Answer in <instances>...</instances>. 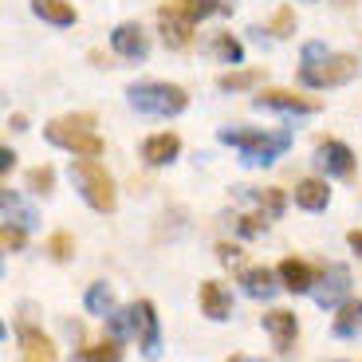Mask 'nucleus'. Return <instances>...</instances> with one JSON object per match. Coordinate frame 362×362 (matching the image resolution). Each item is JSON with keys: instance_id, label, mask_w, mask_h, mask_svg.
<instances>
[{"instance_id": "nucleus-1", "label": "nucleus", "mask_w": 362, "mask_h": 362, "mask_svg": "<svg viewBox=\"0 0 362 362\" xmlns=\"http://www.w3.org/2000/svg\"><path fill=\"white\" fill-rule=\"evenodd\" d=\"M95 115H67V118H55L47 127V138L59 146H67L75 158H99L103 154V138L95 134Z\"/></svg>"}, {"instance_id": "nucleus-2", "label": "nucleus", "mask_w": 362, "mask_h": 362, "mask_svg": "<svg viewBox=\"0 0 362 362\" xmlns=\"http://www.w3.org/2000/svg\"><path fill=\"white\" fill-rule=\"evenodd\" d=\"M75 181H79L83 197H87L90 209H99V213H110L115 209V181H110V173L103 170L95 158H79V162L71 165Z\"/></svg>"}, {"instance_id": "nucleus-3", "label": "nucleus", "mask_w": 362, "mask_h": 362, "mask_svg": "<svg viewBox=\"0 0 362 362\" xmlns=\"http://www.w3.org/2000/svg\"><path fill=\"white\" fill-rule=\"evenodd\" d=\"M130 103L138 110H154V115H177V110H185L189 95L177 83H142L130 90Z\"/></svg>"}, {"instance_id": "nucleus-4", "label": "nucleus", "mask_w": 362, "mask_h": 362, "mask_svg": "<svg viewBox=\"0 0 362 362\" xmlns=\"http://www.w3.org/2000/svg\"><path fill=\"white\" fill-rule=\"evenodd\" d=\"M354 71H358V59L343 52V55L323 59V64H311L308 71H303V79H308L311 87H339V83H351Z\"/></svg>"}, {"instance_id": "nucleus-5", "label": "nucleus", "mask_w": 362, "mask_h": 362, "mask_svg": "<svg viewBox=\"0 0 362 362\" xmlns=\"http://www.w3.org/2000/svg\"><path fill=\"white\" fill-rule=\"evenodd\" d=\"M256 107H280V110H303V115H311L323 103L315 95H299V90H288V87H268L256 95Z\"/></svg>"}, {"instance_id": "nucleus-6", "label": "nucleus", "mask_w": 362, "mask_h": 362, "mask_svg": "<svg viewBox=\"0 0 362 362\" xmlns=\"http://www.w3.org/2000/svg\"><path fill=\"white\" fill-rule=\"evenodd\" d=\"M264 331L272 335V343L280 346V351H288V346L296 343V335H299V323H296V315H291V311L272 308L268 315H264Z\"/></svg>"}, {"instance_id": "nucleus-7", "label": "nucleus", "mask_w": 362, "mask_h": 362, "mask_svg": "<svg viewBox=\"0 0 362 362\" xmlns=\"http://www.w3.org/2000/svg\"><path fill=\"white\" fill-rule=\"evenodd\" d=\"M20 354H24V362H55L59 358L52 339H47L40 327H24V331H20Z\"/></svg>"}, {"instance_id": "nucleus-8", "label": "nucleus", "mask_w": 362, "mask_h": 362, "mask_svg": "<svg viewBox=\"0 0 362 362\" xmlns=\"http://www.w3.org/2000/svg\"><path fill=\"white\" fill-rule=\"evenodd\" d=\"M217 8H221L217 0H165L162 8H158V16H173V20L197 24V20H205L209 12H217Z\"/></svg>"}, {"instance_id": "nucleus-9", "label": "nucleus", "mask_w": 362, "mask_h": 362, "mask_svg": "<svg viewBox=\"0 0 362 362\" xmlns=\"http://www.w3.org/2000/svg\"><path fill=\"white\" fill-rule=\"evenodd\" d=\"M177 150H181V138L170 134V130H162V134H150V138L142 142V158H146L150 165L173 162V158H177Z\"/></svg>"}, {"instance_id": "nucleus-10", "label": "nucleus", "mask_w": 362, "mask_h": 362, "mask_svg": "<svg viewBox=\"0 0 362 362\" xmlns=\"http://www.w3.org/2000/svg\"><path fill=\"white\" fill-rule=\"evenodd\" d=\"M197 299H201V315H209V319H228V311H233V299H228L225 284H217V280L201 284Z\"/></svg>"}, {"instance_id": "nucleus-11", "label": "nucleus", "mask_w": 362, "mask_h": 362, "mask_svg": "<svg viewBox=\"0 0 362 362\" xmlns=\"http://www.w3.org/2000/svg\"><path fill=\"white\" fill-rule=\"evenodd\" d=\"M319 154H323V162L331 165L339 177H354V154L339 142V138H319Z\"/></svg>"}, {"instance_id": "nucleus-12", "label": "nucleus", "mask_w": 362, "mask_h": 362, "mask_svg": "<svg viewBox=\"0 0 362 362\" xmlns=\"http://www.w3.org/2000/svg\"><path fill=\"white\" fill-rule=\"evenodd\" d=\"M327 201H331V189H327L323 177H303L296 185V205L299 209H311V213H319V209H327Z\"/></svg>"}, {"instance_id": "nucleus-13", "label": "nucleus", "mask_w": 362, "mask_h": 362, "mask_svg": "<svg viewBox=\"0 0 362 362\" xmlns=\"http://www.w3.org/2000/svg\"><path fill=\"white\" fill-rule=\"evenodd\" d=\"M110 44H115L118 55H130V59H138V55H146V32L138 24H118L115 36H110Z\"/></svg>"}, {"instance_id": "nucleus-14", "label": "nucleus", "mask_w": 362, "mask_h": 362, "mask_svg": "<svg viewBox=\"0 0 362 362\" xmlns=\"http://www.w3.org/2000/svg\"><path fill=\"white\" fill-rule=\"evenodd\" d=\"M280 280H284V288H288V291H308L311 280H315V272H311L303 260L288 256V260H280Z\"/></svg>"}, {"instance_id": "nucleus-15", "label": "nucleus", "mask_w": 362, "mask_h": 362, "mask_svg": "<svg viewBox=\"0 0 362 362\" xmlns=\"http://www.w3.org/2000/svg\"><path fill=\"white\" fill-rule=\"evenodd\" d=\"M32 12L44 16L47 24H59V28L75 24V8L67 4V0H32Z\"/></svg>"}, {"instance_id": "nucleus-16", "label": "nucleus", "mask_w": 362, "mask_h": 362, "mask_svg": "<svg viewBox=\"0 0 362 362\" xmlns=\"http://www.w3.org/2000/svg\"><path fill=\"white\" fill-rule=\"evenodd\" d=\"M225 142H236V146H245V150H252V154H264L268 158L272 150H280L284 138H264V134H240V130H225Z\"/></svg>"}, {"instance_id": "nucleus-17", "label": "nucleus", "mask_w": 362, "mask_h": 362, "mask_svg": "<svg viewBox=\"0 0 362 362\" xmlns=\"http://www.w3.org/2000/svg\"><path fill=\"white\" fill-rule=\"evenodd\" d=\"M134 315H138V323H142V351L146 354H154L158 351V319H154V303L150 299H142L134 308Z\"/></svg>"}, {"instance_id": "nucleus-18", "label": "nucleus", "mask_w": 362, "mask_h": 362, "mask_svg": "<svg viewBox=\"0 0 362 362\" xmlns=\"http://www.w3.org/2000/svg\"><path fill=\"white\" fill-rule=\"evenodd\" d=\"M162 40L170 47H189L193 44V24L189 20H173V16H162Z\"/></svg>"}, {"instance_id": "nucleus-19", "label": "nucleus", "mask_w": 362, "mask_h": 362, "mask_svg": "<svg viewBox=\"0 0 362 362\" xmlns=\"http://www.w3.org/2000/svg\"><path fill=\"white\" fill-rule=\"evenodd\" d=\"M362 327V299H346L343 308H339L335 315V331L339 335H351V331H358Z\"/></svg>"}, {"instance_id": "nucleus-20", "label": "nucleus", "mask_w": 362, "mask_h": 362, "mask_svg": "<svg viewBox=\"0 0 362 362\" xmlns=\"http://www.w3.org/2000/svg\"><path fill=\"white\" fill-rule=\"evenodd\" d=\"M260 67H248V71H228V75H221L217 79V87L221 90H245V87H252V83H260Z\"/></svg>"}, {"instance_id": "nucleus-21", "label": "nucleus", "mask_w": 362, "mask_h": 362, "mask_svg": "<svg viewBox=\"0 0 362 362\" xmlns=\"http://www.w3.org/2000/svg\"><path fill=\"white\" fill-rule=\"evenodd\" d=\"M83 362H122V346H118L115 339L95 343V346H83Z\"/></svg>"}, {"instance_id": "nucleus-22", "label": "nucleus", "mask_w": 362, "mask_h": 362, "mask_svg": "<svg viewBox=\"0 0 362 362\" xmlns=\"http://www.w3.org/2000/svg\"><path fill=\"white\" fill-rule=\"evenodd\" d=\"M47 252H52V260H71V252H75V236L71 233H52L47 236Z\"/></svg>"}, {"instance_id": "nucleus-23", "label": "nucleus", "mask_w": 362, "mask_h": 362, "mask_svg": "<svg viewBox=\"0 0 362 362\" xmlns=\"http://www.w3.org/2000/svg\"><path fill=\"white\" fill-rule=\"evenodd\" d=\"M240 284H245V288L252 291V296H264V291L272 288V272H268V268H245Z\"/></svg>"}, {"instance_id": "nucleus-24", "label": "nucleus", "mask_w": 362, "mask_h": 362, "mask_svg": "<svg viewBox=\"0 0 362 362\" xmlns=\"http://www.w3.org/2000/svg\"><path fill=\"white\" fill-rule=\"evenodd\" d=\"M213 52H217L225 64H240V44H236L228 32H217V36H213Z\"/></svg>"}, {"instance_id": "nucleus-25", "label": "nucleus", "mask_w": 362, "mask_h": 362, "mask_svg": "<svg viewBox=\"0 0 362 362\" xmlns=\"http://www.w3.org/2000/svg\"><path fill=\"white\" fill-rule=\"evenodd\" d=\"M268 32H272V36H291V32H296V12H291V8H276V16L268 20Z\"/></svg>"}, {"instance_id": "nucleus-26", "label": "nucleus", "mask_w": 362, "mask_h": 362, "mask_svg": "<svg viewBox=\"0 0 362 362\" xmlns=\"http://www.w3.org/2000/svg\"><path fill=\"white\" fill-rule=\"evenodd\" d=\"M52 185H55V170H52V165H36V170H28V189L47 193Z\"/></svg>"}, {"instance_id": "nucleus-27", "label": "nucleus", "mask_w": 362, "mask_h": 362, "mask_svg": "<svg viewBox=\"0 0 362 362\" xmlns=\"http://www.w3.org/2000/svg\"><path fill=\"white\" fill-rule=\"evenodd\" d=\"M0 240H4V252H20V248L28 245V233H24V228H12V225H4V233H0Z\"/></svg>"}, {"instance_id": "nucleus-28", "label": "nucleus", "mask_w": 362, "mask_h": 362, "mask_svg": "<svg viewBox=\"0 0 362 362\" xmlns=\"http://www.w3.org/2000/svg\"><path fill=\"white\" fill-rule=\"evenodd\" d=\"M87 308H90V311H107V308H110V291L103 288V284H99V288H90V296H87Z\"/></svg>"}, {"instance_id": "nucleus-29", "label": "nucleus", "mask_w": 362, "mask_h": 362, "mask_svg": "<svg viewBox=\"0 0 362 362\" xmlns=\"http://www.w3.org/2000/svg\"><path fill=\"white\" fill-rule=\"evenodd\" d=\"M260 205H268V213H272V217H276V213H280V209H284V193H280V189H268V193H264V197H260Z\"/></svg>"}, {"instance_id": "nucleus-30", "label": "nucleus", "mask_w": 362, "mask_h": 362, "mask_svg": "<svg viewBox=\"0 0 362 362\" xmlns=\"http://www.w3.org/2000/svg\"><path fill=\"white\" fill-rule=\"evenodd\" d=\"M346 240H351L354 252H362V228H351V233H346Z\"/></svg>"}, {"instance_id": "nucleus-31", "label": "nucleus", "mask_w": 362, "mask_h": 362, "mask_svg": "<svg viewBox=\"0 0 362 362\" xmlns=\"http://www.w3.org/2000/svg\"><path fill=\"white\" fill-rule=\"evenodd\" d=\"M12 162H16V154H12V150H4V154H0V165H4V170H12Z\"/></svg>"}]
</instances>
